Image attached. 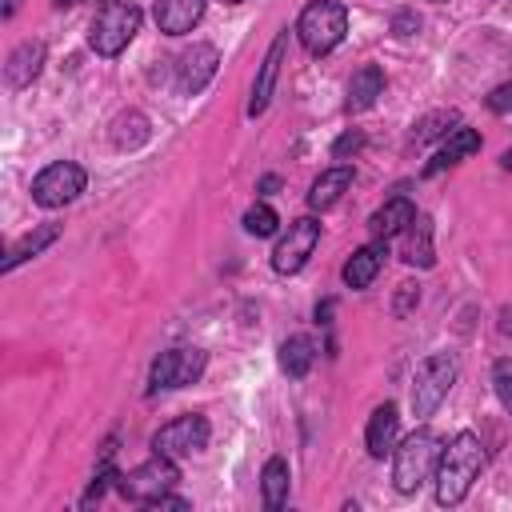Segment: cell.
Returning a JSON list of instances; mask_svg holds the SVG:
<instances>
[{
	"label": "cell",
	"mask_w": 512,
	"mask_h": 512,
	"mask_svg": "<svg viewBox=\"0 0 512 512\" xmlns=\"http://www.w3.org/2000/svg\"><path fill=\"white\" fill-rule=\"evenodd\" d=\"M484 468V444L476 432H456L444 452H440V464H436V504H460L472 488V480L480 476Z\"/></svg>",
	"instance_id": "obj_1"
},
{
	"label": "cell",
	"mask_w": 512,
	"mask_h": 512,
	"mask_svg": "<svg viewBox=\"0 0 512 512\" xmlns=\"http://www.w3.org/2000/svg\"><path fill=\"white\" fill-rule=\"evenodd\" d=\"M440 452H444V440L440 432L432 428H416L408 432L396 448H392V480H396V492H416L424 480L436 476V464H440Z\"/></svg>",
	"instance_id": "obj_2"
},
{
	"label": "cell",
	"mask_w": 512,
	"mask_h": 512,
	"mask_svg": "<svg viewBox=\"0 0 512 512\" xmlns=\"http://www.w3.org/2000/svg\"><path fill=\"white\" fill-rule=\"evenodd\" d=\"M140 24H144V12L132 0H108L88 28V44L96 56H120L140 32Z\"/></svg>",
	"instance_id": "obj_3"
},
{
	"label": "cell",
	"mask_w": 512,
	"mask_h": 512,
	"mask_svg": "<svg viewBox=\"0 0 512 512\" xmlns=\"http://www.w3.org/2000/svg\"><path fill=\"white\" fill-rule=\"evenodd\" d=\"M344 32H348V12L336 0H312L296 20V36L312 56H328L344 40Z\"/></svg>",
	"instance_id": "obj_4"
},
{
	"label": "cell",
	"mask_w": 512,
	"mask_h": 512,
	"mask_svg": "<svg viewBox=\"0 0 512 512\" xmlns=\"http://www.w3.org/2000/svg\"><path fill=\"white\" fill-rule=\"evenodd\" d=\"M176 480H180L176 460L152 452V460L136 464L132 472H120V476H116V488H120L124 500H132V504H148V508H152L160 496H168V492L176 488Z\"/></svg>",
	"instance_id": "obj_5"
},
{
	"label": "cell",
	"mask_w": 512,
	"mask_h": 512,
	"mask_svg": "<svg viewBox=\"0 0 512 512\" xmlns=\"http://www.w3.org/2000/svg\"><path fill=\"white\" fill-rule=\"evenodd\" d=\"M452 384H456V360L448 352L428 356L412 376V412H416V420H428L448 400Z\"/></svg>",
	"instance_id": "obj_6"
},
{
	"label": "cell",
	"mask_w": 512,
	"mask_h": 512,
	"mask_svg": "<svg viewBox=\"0 0 512 512\" xmlns=\"http://www.w3.org/2000/svg\"><path fill=\"white\" fill-rule=\"evenodd\" d=\"M84 184H88V172H84L80 164L56 160V164H48V168L36 172V180H32V200H36L40 208H64V204H72V200L84 192Z\"/></svg>",
	"instance_id": "obj_7"
},
{
	"label": "cell",
	"mask_w": 512,
	"mask_h": 512,
	"mask_svg": "<svg viewBox=\"0 0 512 512\" xmlns=\"http://www.w3.org/2000/svg\"><path fill=\"white\" fill-rule=\"evenodd\" d=\"M208 356L200 348H168L152 360V372H148V392H172V388H188L200 380Z\"/></svg>",
	"instance_id": "obj_8"
},
{
	"label": "cell",
	"mask_w": 512,
	"mask_h": 512,
	"mask_svg": "<svg viewBox=\"0 0 512 512\" xmlns=\"http://www.w3.org/2000/svg\"><path fill=\"white\" fill-rule=\"evenodd\" d=\"M208 448V420L200 412H188V416H176L168 420L156 436H152V452L160 456H172V460H184V456H196Z\"/></svg>",
	"instance_id": "obj_9"
},
{
	"label": "cell",
	"mask_w": 512,
	"mask_h": 512,
	"mask_svg": "<svg viewBox=\"0 0 512 512\" xmlns=\"http://www.w3.org/2000/svg\"><path fill=\"white\" fill-rule=\"evenodd\" d=\"M316 244H320V224H316L312 216L292 220L288 232H284V236L276 240V248H272V268H276L280 276L300 272V268L308 264V256L316 252Z\"/></svg>",
	"instance_id": "obj_10"
},
{
	"label": "cell",
	"mask_w": 512,
	"mask_h": 512,
	"mask_svg": "<svg viewBox=\"0 0 512 512\" xmlns=\"http://www.w3.org/2000/svg\"><path fill=\"white\" fill-rule=\"evenodd\" d=\"M216 64H220V52H216L212 44H192V48L180 56V64H176V88H180L184 96H196V92L216 76Z\"/></svg>",
	"instance_id": "obj_11"
},
{
	"label": "cell",
	"mask_w": 512,
	"mask_h": 512,
	"mask_svg": "<svg viewBox=\"0 0 512 512\" xmlns=\"http://www.w3.org/2000/svg\"><path fill=\"white\" fill-rule=\"evenodd\" d=\"M204 16V0H156L152 4V20L164 36H184L200 24Z\"/></svg>",
	"instance_id": "obj_12"
},
{
	"label": "cell",
	"mask_w": 512,
	"mask_h": 512,
	"mask_svg": "<svg viewBox=\"0 0 512 512\" xmlns=\"http://www.w3.org/2000/svg\"><path fill=\"white\" fill-rule=\"evenodd\" d=\"M284 52H288V28L272 40V48H268V56H264V64H260V76H256V88H252V100H248V116H260V112L268 108L272 88H276V76H280V60H284Z\"/></svg>",
	"instance_id": "obj_13"
},
{
	"label": "cell",
	"mask_w": 512,
	"mask_h": 512,
	"mask_svg": "<svg viewBox=\"0 0 512 512\" xmlns=\"http://www.w3.org/2000/svg\"><path fill=\"white\" fill-rule=\"evenodd\" d=\"M384 256H388V244H384V240H372V244L356 248V252L344 260V268H340L344 284H348V288H368V284L376 280V272L384 268Z\"/></svg>",
	"instance_id": "obj_14"
},
{
	"label": "cell",
	"mask_w": 512,
	"mask_h": 512,
	"mask_svg": "<svg viewBox=\"0 0 512 512\" xmlns=\"http://www.w3.org/2000/svg\"><path fill=\"white\" fill-rule=\"evenodd\" d=\"M396 428H400V412H396V404H380V408L368 416L364 448H368L372 460H384V456L396 448Z\"/></svg>",
	"instance_id": "obj_15"
},
{
	"label": "cell",
	"mask_w": 512,
	"mask_h": 512,
	"mask_svg": "<svg viewBox=\"0 0 512 512\" xmlns=\"http://www.w3.org/2000/svg\"><path fill=\"white\" fill-rule=\"evenodd\" d=\"M400 256L408 260V264H416V268H432V260H436V248H432V220L428 216H412L408 220V228L400 232Z\"/></svg>",
	"instance_id": "obj_16"
},
{
	"label": "cell",
	"mask_w": 512,
	"mask_h": 512,
	"mask_svg": "<svg viewBox=\"0 0 512 512\" xmlns=\"http://www.w3.org/2000/svg\"><path fill=\"white\" fill-rule=\"evenodd\" d=\"M40 68H44V44H40V40H24V44L8 56L4 80H8V88H28V84L40 76Z\"/></svg>",
	"instance_id": "obj_17"
},
{
	"label": "cell",
	"mask_w": 512,
	"mask_h": 512,
	"mask_svg": "<svg viewBox=\"0 0 512 512\" xmlns=\"http://www.w3.org/2000/svg\"><path fill=\"white\" fill-rule=\"evenodd\" d=\"M348 188H352V168H348V164H336V168H328V172H320V176L312 180V188H308V208H312V212H328Z\"/></svg>",
	"instance_id": "obj_18"
},
{
	"label": "cell",
	"mask_w": 512,
	"mask_h": 512,
	"mask_svg": "<svg viewBox=\"0 0 512 512\" xmlns=\"http://www.w3.org/2000/svg\"><path fill=\"white\" fill-rule=\"evenodd\" d=\"M472 152H480V132H476V128H452V136L444 140V148L424 164V176H436V172L460 164V160L472 156Z\"/></svg>",
	"instance_id": "obj_19"
},
{
	"label": "cell",
	"mask_w": 512,
	"mask_h": 512,
	"mask_svg": "<svg viewBox=\"0 0 512 512\" xmlns=\"http://www.w3.org/2000/svg\"><path fill=\"white\" fill-rule=\"evenodd\" d=\"M412 216H416L412 200H408V196H392L388 204H380V208L368 216V232H372V240H388V236L404 232Z\"/></svg>",
	"instance_id": "obj_20"
},
{
	"label": "cell",
	"mask_w": 512,
	"mask_h": 512,
	"mask_svg": "<svg viewBox=\"0 0 512 512\" xmlns=\"http://www.w3.org/2000/svg\"><path fill=\"white\" fill-rule=\"evenodd\" d=\"M380 92H384V72H380L376 64H364V68H356L352 80H348V100H344V108H348V112H364V108L376 104Z\"/></svg>",
	"instance_id": "obj_21"
},
{
	"label": "cell",
	"mask_w": 512,
	"mask_h": 512,
	"mask_svg": "<svg viewBox=\"0 0 512 512\" xmlns=\"http://www.w3.org/2000/svg\"><path fill=\"white\" fill-rule=\"evenodd\" d=\"M60 236V224H40L36 232H28V236H20L12 248H8V256H4V272H12L20 260H32V256H40L52 240Z\"/></svg>",
	"instance_id": "obj_22"
},
{
	"label": "cell",
	"mask_w": 512,
	"mask_h": 512,
	"mask_svg": "<svg viewBox=\"0 0 512 512\" xmlns=\"http://www.w3.org/2000/svg\"><path fill=\"white\" fill-rule=\"evenodd\" d=\"M260 492H264V508H268V512L284 508V500H288V460H284V456H272V460L264 464V472H260Z\"/></svg>",
	"instance_id": "obj_23"
},
{
	"label": "cell",
	"mask_w": 512,
	"mask_h": 512,
	"mask_svg": "<svg viewBox=\"0 0 512 512\" xmlns=\"http://www.w3.org/2000/svg\"><path fill=\"white\" fill-rule=\"evenodd\" d=\"M312 360H316V344H312L304 332H300V336H288V340L280 344V368H284L292 380L308 376Z\"/></svg>",
	"instance_id": "obj_24"
},
{
	"label": "cell",
	"mask_w": 512,
	"mask_h": 512,
	"mask_svg": "<svg viewBox=\"0 0 512 512\" xmlns=\"http://www.w3.org/2000/svg\"><path fill=\"white\" fill-rule=\"evenodd\" d=\"M144 140H148V116H144V112H124V116H116V124H112V144H116L120 152L140 148Z\"/></svg>",
	"instance_id": "obj_25"
},
{
	"label": "cell",
	"mask_w": 512,
	"mask_h": 512,
	"mask_svg": "<svg viewBox=\"0 0 512 512\" xmlns=\"http://www.w3.org/2000/svg\"><path fill=\"white\" fill-rule=\"evenodd\" d=\"M276 228H280V216L272 212V204L256 200V204L244 212V232H248V236H272Z\"/></svg>",
	"instance_id": "obj_26"
},
{
	"label": "cell",
	"mask_w": 512,
	"mask_h": 512,
	"mask_svg": "<svg viewBox=\"0 0 512 512\" xmlns=\"http://www.w3.org/2000/svg\"><path fill=\"white\" fill-rule=\"evenodd\" d=\"M492 388H496V396H500L504 412L512 416V356H504V360H496V364H492Z\"/></svg>",
	"instance_id": "obj_27"
},
{
	"label": "cell",
	"mask_w": 512,
	"mask_h": 512,
	"mask_svg": "<svg viewBox=\"0 0 512 512\" xmlns=\"http://www.w3.org/2000/svg\"><path fill=\"white\" fill-rule=\"evenodd\" d=\"M360 148H364V136H360V132H344V136L332 144V156H336V160H344L348 152H360Z\"/></svg>",
	"instance_id": "obj_28"
},
{
	"label": "cell",
	"mask_w": 512,
	"mask_h": 512,
	"mask_svg": "<svg viewBox=\"0 0 512 512\" xmlns=\"http://www.w3.org/2000/svg\"><path fill=\"white\" fill-rule=\"evenodd\" d=\"M488 108L492 112H512V84H496L488 92Z\"/></svg>",
	"instance_id": "obj_29"
},
{
	"label": "cell",
	"mask_w": 512,
	"mask_h": 512,
	"mask_svg": "<svg viewBox=\"0 0 512 512\" xmlns=\"http://www.w3.org/2000/svg\"><path fill=\"white\" fill-rule=\"evenodd\" d=\"M412 300H420V292H416V284H400V304H396V312H400V316H404V312H408V304H412Z\"/></svg>",
	"instance_id": "obj_30"
},
{
	"label": "cell",
	"mask_w": 512,
	"mask_h": 512,
	"mask_svg": "<svg viewBox=\"0 0 512 512\" xmlns=\"http://www.w3.org/2000/svg\"><path fill=\"white\" fill-rule=\"evenodd\" d=\"M416 24H420V20H416L412 12H400V16H396V32H400V36H408V32H416Z\"/></svg>",
	"instance_id": "obj_31"
},
{
	"label": "cell",
	"mask_w": 512,
	"mask_h": 512,
	"mask_svg": "<svg viewBox=\"0 0 512 512\" xmlns=\"http://www.w3.org/2000/svg\"><path fill=\"white\" fill-rule=\"evenodd\" d=\"M276 188H280V180H276V176H264V180H260V196H272Z\"/></svg>",
	"instance_id": "obj_32"
},
{
	"label": "cell",
	"mask_w": 512,
	"mask_h": 512,
	"mask_svg": "<svg viewBox=\"0 0 512 512\" xmlns=\"http://www.w3.org/2000/svg\"><path fill=\"white\" fill-rule=\"evenodd\" d=\"M16 4H20V0H4V16H12V12H16Z\"/></svg>",
	"instance_id": "obj_33"
},
{
	"label": "cell",
	"mask_w": 512,
	"mask_h": 512,
	"mask_svg": "<svg viewBox=\"0 0 512 512\" xmlns=\"http://www.w3.org/2000/svg\"><path fill=\"white\" fill-rule=\"evenodd\" d=\"M56 4H60V8H68V4H76V0H56Z\"/></svg>",
	"instance_id": "obj_34"
},
{
	"label": "cell",
	"mask_w": 512,
	"mask_h": 512,
	"mask_svg": "<svg viewBox=\"0 0 512 512\" xmlns=\"http://www.w3.org/2000/svg\"><path fill=\"white\" fill-rule=\"evenodd\" d=\"M220 4H244V0H220Z\"/></svg>",
	"instance_id": "obj_35"
},
{
	"label": "cell",
	"mask_w": 512,
	"mask_h": 512,
	"mask_svg": "<svg viewBox=\"0 0 512 512\" xmlns=\"http://www.w3.org/2000/svg\"><path fill=\"white\" fill-rule=\"evenodd\" d=\"M436 4H448V0H436Z\"/></svg>",
	"instance_id": "obj_36"
}]
</instances>
